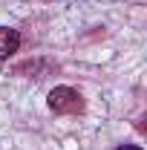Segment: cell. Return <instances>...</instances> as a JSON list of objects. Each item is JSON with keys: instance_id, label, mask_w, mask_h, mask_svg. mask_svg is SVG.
Segmentation results:
<instances>
[{"instance_id": "6da1fadb", "label": "cell", "mask_w": 147, "mask_h": 150, "mask_svg": "<svg viewBox=\"0 0 147 150\" xmlns=\"http://www.w3.org/2000/svg\"><path fill=\"white\" fill-rule=\"evenodd\" d=\"M49 110L58 115H72V112L84 110V101H81L78 90H72V87H55L49 93Z\"/></svg>"}, {"instance_id": "7a4b0ae2", "label": "cell", "mask_w": 147, "mask_h": 150, "mask_svg": "<svg viewBox=\"0 0 147 150\" xmlns=\"http://www.w3.org/2000/svg\"><path fill=\"white\" fill-rule=\"evenodd\" d=\"M20 46V35L18 29H9V26H0V61H6L9 55H15Z\"/></svg>"}, {"instance_id": "3957f363", "label": "cell", "mask_w": 147, "mask_h": 150, "mask_svg": "<svg viewBox=\"0 0 147 150\" xmlns=\"http://www.w3.org/2000/svg\"><path fill=\"white\" fill-rule=\"evenodd\" d=\"M115 150H141V147H133V144H124V147H115Z\"/></svg>"}]
</instances>
